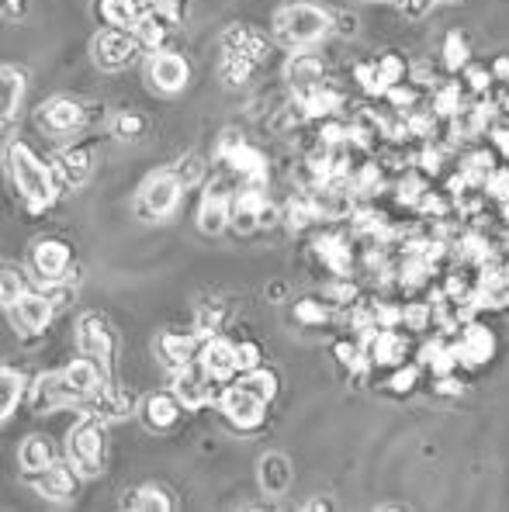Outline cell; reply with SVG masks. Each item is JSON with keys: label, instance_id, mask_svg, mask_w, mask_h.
<instances>
[{"label": "cell", "instance_id": "obj_33", "mask_svg": "<svg viewBox=\"0 0 509 512\" xmlns=\"http://www.w3.org/2000/svg\"><path fill=\"white\" fill-rule=\"evenodd\" d=\"M18 464L25 474H35V471L49 468V464H56V450H52V443L46 436H28L18 447Z\"/></svg>", "mask_w": 509, "mask_h": 512}, {"label": "cell", "instance_id": "obj_49", "mask_svg": "<svg viewBox=\"0 0 509 512\" xmlns=\"http://www.w3.org/2000/svg\"><path fill=\"white\" fill-rule=\"evenodd\" d=\"M416 381H419V367L416 364H399L392 371V378H388V391H392V395H409V391L416 388Z\"/></svg>", "mask_w": 509, "mask_h": 512}, {"label": "cell", "instance_id": "obj_60", "mask_svg": "<svg viewBox=\"0 0 509 512\" xmlns=\"http://www.w3.org/2000/svg\"><path fill=\"white\" fill-rule=\"evenodd\" d=\"M499 212H503V222L509 225V201H503V205H499Z\"/></svg>", "mask_w": 509, "mask_h": 512}, {"label": "cell", "instance_id": "obj_29", "mask_svg": "<svg viewBox=\"0 0 509 512\" xmlns=\"http://www.w3.org/2000/svg\"><path fill=\"white\" fill-rule=\"evenodd\" d=\"M295 101H298V108L305 111V118L309 122H326V118H336L340 115V108H343V94L336 90L333 84H319V87H312V90H305V94H295Z\"/></svg>", "mask_w": 509, "mask_h": 512}, {"label": "cell", "instance_id": "obj_24", "mask_svg": "<svg viewBox=\"0 0 509 512\" xmlns=\"http://www.w3.org/2000/svg\"><path fill=\"white\" fill-rule=\"evenodd\" d=\"M139 398L132 388H125V384H115L108 381L104 384V391L91 402V412H97V416L104 419V423H118V419H129L139 412Z\"/></svg>", "mask_w": 509, "mask_h": 512}, {"label": "cell", "instance_id": "obj_32", "mask_svg": "<svg viewBox=\"0 0 509 512\" xmlns=\"http://www.w3.org/2000/svg\"><path fill=\"white\" fill-rule=\"evenodd\" d=\"M146 0H97V11H101L104 25L115 28H136V21L146 14Z\"/></svg>", "mask_w": 509, "mask_h": 512}, {"label": "cell", "instance_id": "obj_11", "mask_svg": "<svg viewBox=\"0 0 509 512\" xmlns=\"http://www.w3.org/2000/svg\"><path fill=\"white\" fill-rule=\"evenodd\" d=\"M219 412L226 416V423L236 429H260L267 419V402H260L257 395H250V391L239 388V384H229L219 395Z\"/></svg>", "mask_w": 509, "mask_h": 512}, {"label": "cell", "instance_id": "obj_26", "mask_svg": "<svg viewBox=\"0 0 509 512\" xmlns=\"http://www.w3.org/2000/svg\"><path fill=\"white\" fill-rule=\"evenodd\" d=\"M454 353H458V360L464 367H482L492 360V353H496V336H492V329L485 326H464L458 343H454Z\"/></svg>", "mask_w": 509, "mask_h": 512}, {"label": "cell", "instance_id": "obj_12", "mask_svg": "<svg viewBox=\"0 0 509 512\" xmlns=\"http://www.w3.org/2000/svg\"><path fill=\"white\" fill-rule=\"evenodd\" d=\"M364 353H368V364L378 371H395L399 364H406L409 357V336L399 333V326L378 329V333L364 336Z\"/></svg>", "mask_w": 509, "mask_h": 512}, {"label": "cell", "instance_id": "obj_31", "mask_svg": "<svg viewBox=\"0 0 509 512\" xmlns=\"http://www.w3.org/2000/svg\"><path fill=\"white\" fill-rule=\"evenodd\" d=\"M0 115H4V135H11V125H14V115H18V104L25 97V73L14 70V66H4L0 70Z\"/></svg>", "mask_w": 509, "mask_h": 512}, {"label": "cell", "instance_id": "obj_48", "mask_svg": "<svg viewBox=\"0 0 509 512\" xmlns=\"http://www.w3.org/2000/svg\"><path fill=\"white\" fill-rule=\"evenodd\" d=\"M236 360H239V374H250L257 367H264V346L246 340V343H236Z\"/></svg>", "mask_w": 509, "mask_h": 512}, {"label": "cell", "instance_id": "obj_43", "mask_svg": "<svg viewBox=\"0 0 509 512\" xmlns=\"http://www.w3.org/2000/svg\"><path fill=\"white\" fill-rule=\"evenodd\" d=\"M253 73H257V66L246 63V59H236V56H222L219 63V77L226 87H243L253 80Z\"/></svg>", "mask_w": 509, "mask_h": 512}, {"label": "cell", "instance_id": "obj_16", "mask_svg": "<svg viewBox=\"0 0 509 512\" xmlns=\"http://www.w3.org/2000/svg\"><path fill=\"white\" fill-rule=\"evenodd\" d=\"M232 194L236 191H229L222 180H215L205 191L201 208H198V229L205 232V236H219V232H226L232 225Z\"/></svg>", "mask_w": 509, "mask_h": 512}, {"label": "cell", "instance_id": "obj_53", "mask_svg": "<svg viewBox=\"0 0 509 512\" xmlns=\"http://www.w3.org/2000/svg\"><path fill=\"white\" fill-rule=\"evenodd\" d=\"M489 142H492V149H496V156H503V160H509V125L489 128Z\"/></svg>", "mask_w": 509, "mask_h": 512}, {"label": "cell", "instance_id": "obj_1", "mask_svg": "<svg viewBox=\"0 0 509 512\" xmlns=\"http://www.w3.org/2000/svg\"><path fill=\"white\" fill-rule=\"evenodd\" d=\"M7 173H11L14 191L21 194V201H25V208L32 215L52 208V201L63 191L56 177V167L42 160L28 142H11V146H7Z\"/></svg>", "mask_w": 509, "mask_h": 512}, {"label": "cell", "instance_id": "obj_30", "mask_svg": "<svg viewBox=\"0 0 509 512\" xmlns=\"http://www.w3.org/2000/svg\"><path fill=\"white\" fill-rule=\"evenodd\" d=\"M260 488L267 495H288L291 481H295V471H291V461L284 454H267L260 457Z\"/></svg>", "mask_w": 509, "mask_h": 512}, {"label": "cell", "instance_id": "obj_45", "mask_svg": "<svg viewBox=\"0 0 509 512\" xmlns=\"http://www.w3.org/2000/svg\"><path fill=\"white\" fill-rule=\"evenodd\" d=\"M170 173L181 180V187L187 191V187L201 184V177H205V160H201L198 153H187V156H181V160L174 163V167H170Z\"/></svg>", "mask_w": 509, "mask_h": 512}, {"label": "cell", "instance_id": "obj_51", "mask_svg": "<svg viewBox=\"0 0 509 512\" xmlns=\"http://www.w3.org/2000/svg\"><path fill=\"white\" fill-rule=\"evenodd\" d=\"M333 35L354 39L357 35V14L354 11H333Z\"/></svg>", "mask_w": 509, "mask_h": 512}, {"label": "cell", "instance_id": "obj_55", "mask_svg": "<svg viewBox=\"0 0 509 512\" xmlns=\"http://www.w3.org/2000/svg\"><path fill=\"white\" fill-rule=\"evenodd\" d=\"M437 4H444V0H402V7H406L409 18H423V14H430Z\"/></svg>", "mask_w": 509, "mask_h": 512}, {"label": "cell", "instance_id": "obj_58", "mask_svg": "<svg viewBox=\"0 0 509 512\" xmlns=\"http://www.w3.org/2000/svg\"><path fill=\"white\" fill-rule=\"evenodd\" d=\"M149 7H181V0H146Z\"/></svg>", "mask_w": 509, "mask_h": 512}, {"label": "cell", "instance_id": "obj_52", "mask_svg": "<svg viewBox=\"0 0 509 512\" xmlns=\"http://www.w3.org/2000/svg\"><path fill=\"white\" fill-rule=\"evenodd\" d=\"M243 132H236V128H226V132H222L219 135V146H215V160H226V156L232 153V149H236V146H243Z\"/></svg>", "mask_w": 509, "mask_h": 512}, {"label": "cell", "instance_id": "obj_46", "mask_svg": "<svg viewBox=\"0 0 509 512\" xmlns=\"http://www.w3.org/2000/svg\"><path fill=\"white\" fill-rule=\"evenodd\" d=\"M461 77H464V90H468L471 97H489L492 84H496V77H492L489 66H471L468 63L461 70Z\"/></svg>", "mask_w": 509, "mask_h": 512}, {"label": "cell", "instance_id": "obj_41", "mask_svg": "<svg viewBox=\"0 0 509 512\" xmlns=\"http://www.w3.org/2000/svg\"><path fill=\"white\" fill-rule=\"evenodd\" d=\"M468 63H471L468 39H464L461 32H451V35L444 39V70H447V73H461Z\"/></svg>", "mask_w": 509, "mask_h": 512}, {"label": "cell", "instance_id": "obj_4", "mask_svg": "<svg viewBox=\"0 0 509 512\" xmlns=\"http://www.w3.org/2000/svg\"><path fill=\"white\" fill-rule=\"evenodd\" d=\"M139 52H142V45L132 28H115V25L101 28L91 42L94 63L108 73H118V70H125V66H132L139 59Z\"/></svg>", "mask_w": 509, "mask_h": 512}, {"label": "cell", "instance_id": "obj_35", "mask_svg": "<svg viewBox=\"0 0 509 512\" xmlns=\"http://www.w3.org/2000/svg\"><path fill=\"white\" fill-rule=\"evenodd\" d=\"M371 66H374V97H385L388 87L406 80V63H402V56H395V52H385V56L371 59Z\"/></svg>", "mask_w": 509, "mask_h": 512}, {"label": "cell", "instance_id": "obj_15", "mask_svg": "<svg viewBox=\"0 0 509 512\" xmlns=\"http://www.w3.org/2000/svg\"><path fill=\"white\" fill-rule=\"evenodd\" d=\"M70 405H80L77 391L70 388L63 371H49V374H39L32 384V412L39 416H49V412H59V409H70Z\"/></svg>", "mask_w": 509, "mask_h": 512}, {"label": "cell", "instance_id": "obj_9", "mask_svg": "<svg viewBox=\"0 0 509 512\" xmlns=\"http://www.w3.org/2000/svg\"><path fill=\"white\" fill-rule=\"evenodd\" d=\"M28 263H32L35 277H39L42 284H63V281H70L73 250L63 239H39V243L32 246Z\"/></svg>", "mask_w": 509, "mask_h": 512}, {"label": "cell", "instance_id": "obj_21", "mask_svg": "<svg viewBox=\"0 0 509 512\" xmlns=\"http://www.w3.org/2000/svg\"><path fill=\"white\" fill-rule=\"evenodd\" d=\"M284 80H288L295 94H305V90L326 84V63H323V56H319V52H312V49L291 52L288 66H284Z\"/></svg>", "mask_w": 509, "mask_h": 512}, {"label": "cell", "instance_id": "obj_17", "mask_svg": "<svg viewBox=\"0 0 509 512\" xmlns=\"http://www.w3.org/2000/svg\"><path fill=\"white\" fill-rule=\"evenodd\" d=\"M52 167H56L59 187H66V191L84 187L87 177H91V167H94L91 146H87V142H70V146H63L56 156H52Z\"/></svg>", "mask_w": 509, "mask_h": 512}, {"label": "cell", "instance_id": "obj_47", "mask_svg": "<svg viewBox=\"0 0 509 512\" xmlns=\"http://www.w3.org/2000/svg\"><path fill=\"white\" fill-rule=\"evenodd\" d=\"M111 132H115L122 142H136L146 135V118H142L139 111H122V115L111 122Z\"/></svg>", "mask_w": 509, "mask_h": 512}, {"label": "cell", "instance_id": "obj_23", "mask_svg": "<svg viewBox=\"0 0 509 512\" xmlns=\"http://www.w3.org/2000/svg\"><path fill=\"white\" fill-rule=\"evenodd\" d=\"M63 374H66V381H70V388L77 391L80 402H87V405H91L94 398L104 391V384L111 381L108 374H104V367L97 364V360L84 357V353H80V357L73 360V364H66Z\"/></svg>", "mask_w": 509, "mask_h": 512}, {"label": "cell", "instance_id": "obj_42", "mask_svg": "<svg viewBox=\"0 0 509 512\" xmlns=\"http://www.w3.org/2000/svg\"><path fill=\"white\" fill-rule=\"evenodd\" d=\"M32 291V284H28L25 270L18 267H4V274H0V298H4V308H11L14 301L21 295H28Z\"/></svg>", "mask_w": 509, "mask_h": 512}, {"label": "cell", "instance_id": "obj_7", "mask_svg": "<svg viewBox=\"0 0 509 512\" xmlns=\"http://www.w3.org/2000/svg\"><path fill=\"white\" fill-rule=\"evenodd\" d=\"M181 180L174 177L170 170L163 173H153V177L142 184L139 191V215L146 218H170L177 212V205H181Z\"/></svg>", "mask_w": 509, "mask_h": 512}, {"label": "cell", "instance_id": "obj_14", "mask_svg": "<svg viewBox=\"0 0 509 512\" xmlns=\"http://www.w3.org/2000/svg\"><path fill=\"white\" fill-rule=\"evenodd\" d=\"M28 485L42 495L46 502H70L80 488V471L73 468L70 461L66 464H49V468L35 471V474H25Z\"/></svg>", "mask_w": 509, "mask_h": 512}, {"label": "cell", "instance_id": "obj_18", "mask_svg": "<svg viewBox=\"0 0 509 512\" xmlns=\"http://www.w3.org/2000/svg\"><path fill=\"white\" fill-rule=\"evenodd\" d=\"M184 412L187 409L181 405V398H177L174 391H153V395H146L139 405L142 426L153 429V433H170V429L181 423Z\"/></svg>", "mask_w": 509, "mask_h": 512}, {"label": "cell", "instance_id": "obj_40", "mask_svg": "<svg viewBox=\"0 0 509 512\" xmlns=\"http://www.w3.org/2000/svg\"><path fill=\"white\" fill-rule=\"evenodd\" d=\"M333 353H336V360H340V367H347L350 374H361V371H368V353H364V340H340L333 346Z\"/></svg>", "mask_w": 509, "mask_h": 512}, {"label": "cell", "instance_id": "obj_13", "mask_svg": "<svg viewBox=\"0 0 509 512\" xmlns=\"http://www.w3.org/2000/svg\"><path fill=\"white\" fill-rule=\"evenodd\" d=\"M146 77L160 94H181L187 87V80H191V66H187V59L177 56V52L160 49V52H149Z\"/></svg>", "mask_w": 509, "mask_h": 512}, {"label": "cell", "instance_id": "obj_44", "mask_svg": "<svg viewBox=\"0 0 509 512\" xmlns=\"http://www.w3.org/2000/svg\"><path fill=\"white\" fill-rule=\"evenodd\" d=\"M329 301L326 298H302L295 301V319L302 322V326H323V322H329Z\"/></svg>", "mask_w": 509, "mask_h": 512}, {"label": "cell", "instance_id": "obj_3", "mask_svg": "<svg viewBox=\"0 0 509 512\" xmlns=\"http://www.w3.org/2000/svg\"><path fill=\"white\" fill-rule=\"evenodd\" d=\"M104 447H108V426L97 412L87 409L66 433V461L80 471V478H97L104 471Z\"/></svg>", "mask_w": 509, "mask_h": 512}, {"label": "cell", "instance_id": "obj_28", "mask_svg": "<svg viewBox=\"0 0 509 512\" xmlns=\"http://www.w3.org/2000/svg\"><path fill=\"white\" fill-rule=\"evenodd\" d=\"M267 205V194L264 187H236L232 194V229L236 232H257L260 229V212Z\"/></svg>", "mask_w": 509, "mask_h": 512}, {"label": "cell", "instance_id": "obj_22", "mask_svg": "<svg viewBox=\"0 0 509 512\" xmlns=\"http://www.w3.org/2000/svg\"><path fill=\"white\" fill-rule=\"evenodd\" d=\"M222 163H226V170L243 187H267V156L257 146H250V142L236 146Z\"/></svg>", "mask_w": 509, "mask_h": 512}, {"label": "cell", "instance_id": "obj_6", "mask_svg": "<svg viewBox=\"0 0 509 512\" xmlns=\"http://www.w3.org/2000/svg\"><path fill=\"white\" fill-rule=\"evenodd\" d=\"M35 122L42 125V132L56 135V139H66V135L91 125V104L73 101V97H49L39 108V115H35Z\"/></svg>", "mask_w": 509, "mask_h": 512}, {"label": "cell", "instance_id": "obj_10", "mask_svg": "<svg viewBox=\"0 0 509 512\" xmlns=\"http://www.w3.org/2000/svg\"><path fill=\"white\" fill-rule=\"evenodd\" d=\"M215 381L212 374L201 367V360H194V364L181 367V371H174V395L181 398V405L187 412H198L205 409L208 402H219V395H215Z\"/></svg>", "mask_w": 509, "mask_h": 512}, {"label": "cell", "instance_id": "obj_34", "mask_svg": "<svg viewBox=\"0 0 509 512\" xmlns=\"http://www.w3.org/2000/svg\"><path fill=\"white\" fill-rule=\"evenodd\" d=\"M25 388H28V378L21 371H14V367L0 371V419H4V423L14 416L18 402L25 398Z\"/></svg>", "mask_w": 509, "mask_h": 512}, {"label": "cell", "instance_id": "obj_54", "mask_svg": "<svg viewBox=\"0 0 509 512\" xmlns=\"http://www.w3.org/2000/svg\"><path fill=\"white\" fill-rule=\"evenodd\" d=\"M433 391H437V395H461L464 384L458 381V374H440V378L433 381Z\"/></svg>", "mask_w": 509, "mask_h": 512}, {"label": "cell", "instance_id": "obj_39", "mask_svg": "<svg viewBox=\"0 0 509 512\" xmlns=\"http://www.w3.org/2000/svg\"><path fill=\"white\" fill-rule=\"evenodd\" d=\"M236 384L250 391V395H257L260 402H267V405H271L274 395H278V374L267 371V367H257V371H250V374H239Z\"/></svg>", "mask_w": 509, "mask_h": 512}, {"label": "cell", "instance_id": "obj_25", "mask_svg": "<svg viewBox=\"0 0 509 512\" xmlns=\"http://www.w3.org/2000/svg\"><path fill=\"white\" fill-rule=\"evenodd\" d=\"M312 253H316V260L323 263L333 277H350V270H354V246H350V239L340 236V232L319 236L316 243H312Z\"/></svg>", "mask_w": 509, "mask_h": 512}, {"label": "cell", "instance_id": "obj_19", "mask_svg": "<svg viewBox=\"0 0 509 512\" xmlns=\"http://www.w3.org/2000/svg\"><path fill=\"white\" fill-rule=\"evenodd\" d=\"M222 56H236L246 59L253 66H264L267 56H271V42L250 25H232L222 32Z\"/></svg>", "mask_w": 509, "mask_h": 512}, {"label": "cell", "instance_id": "obj_27", "mask_svg": "<svg viewBox=\"0 0 509 512\" xmlns=\"http://www.w3.org/2000/svg\"><path fill=\"white\" fill-rule=\"evenodd\" d=\"M201 367L212 374L219 384L232 381L239 374V360H236V343L222 340V336H208L205 346H201Z\"/></svg>", "mask_w": 509, "mask_h": 512}, {"label": "cell", "instance_id": "obj_8", "mask_svg": "<svg viewBox=\"0 0 509 512\" xmlns=\"http://www.w3.org/2000/svg\"><path fill=\"white\" fill-rule=\"evenodd\" d=\"M56 298L49 295V288H32L28 295H21L18 301H14L11 308H7V315H11L14 329L18 333H46V326L52 322V315H56Z\"/></svg>", "mask_w": 509, "mask_h": 512}, {"label": "cell", "instance_id": "obj_59", "mask_svg": "<svg viewBox=\"0 0 509 512\" xmlns=\"http://www.w3.org/2000/svg\"><path fill=\"white\" fill-rule=\"evenodd\" d=\"M305 509H333L326 499H312V502H305Z\"/></svg>", "mask_w": 509, "mask_h": 512}, {"label": "cell", "instance_id": "obj_57", "mask_svg": "<svg viewBox=\"0 0 509 512\" xmlns=\"http://www.w3.org/2000/svg\"><path fill=\"white\" fill-rule=\"evenodd\" d=\"M21 4H25V0H4V11L7 14H21Z\"/></svg>", "mask_w": 509, "mask_h": 512}, {"label": "cell", "instance_id": "obj_38", "mask_svg": "<svg viewBox=\"0 0 509 512\" xmlns=\"http://www.w3.org/2000/svg\"><path fill=\"white\" fill-rule=\"evenodd\" d=\"M226 322H229V308L222 301H205L198 308V315H194V333H201L208 340V336H219L226 329Z\"/></svg>", "mask_w": 509, "mask_h": 512}, {"label": "cell", "instance_id": "obj_50", "mask_svg": "<svg viewBox=\"0 0 509 512\" xmlns=\"http://www.w3.org/2000/svg\"><path fill=\"white\" fill-rule=\"evenodd\" d=\"M485 198H492V201H509V167H496L489 173V180H485Z\"/></svg>", "mask_w": 509, "mask_h": 512}, {"label": "cell", "instance_id": "obj_20", "mask_svg": "<svg viewBox=\"0 0 509 512\" xmlns=\"http://www.w3.org/2000/svg\"><path fill=\"white\" fill-rule=\"evenodd\" d=\"M201 346H205L201 333H174V329H167V333L156 336V353H160V360L170 371H181V367L194 364L201 357Z\"/></svg>", "mask_w": 509, "mask_h": 512}, {"label": "cell", "instance_id": "obj_5", "mask_svg": "<svg viewBox=\"0 0 509 512\" xmlns=\"http://www.w3.org/2000/svg\"><path fill=\"white\" fill-rule=\"evenodd\" d=\"M77 350L84 357L97 360L104 367V374L111 378V367H115V353H118V340L111 322L104 319L101 312H87L77 319Z\"/></svg>", "mask_w": 509, "mask_h": 512}, {"label": "cell", "instance_id": "obj_37", "mask_svg": "<svg viewBox=\"0 0 509 512\" xmlns=\"http://www.w3.org/2000/svg\"><path fill=\"white\" fill-rule=\"evenodd\" d=\"M464 94H468V90H464L461 80H447V84L433 87V97H430L433 115L447 118V122H451V118L464 108Z\"/></svg>", "mask_w": 509, "mask_h": 512}, {"label": "cell", "instance_id": "obj_56", "mask_svg": "<svg viewBox=\"0 0 509 512\" xmlns=\"http://www.w3.org/2000/svg\"><path fill=\"white\" fill-rule=\"evenodd\" d=\"M496 80H509V56H496V63L489 66Z\"/></svg>", "mask_w": 509, "mask_h": 512}, {"label": "cell", "instance_id": "obj_36", "mask_svg": "<svg viewBox=\"0 0 509 512\" xmlns=\"http://www.w3.org/2000/svg\"><path fill=\"white\" fill-rule=\"evenodd\" d=\"M122 506L132 509V512H170V509H174V502H170V495L163 492V488L142 485V488H132V492H125Z\"/></svg>", "mask_w": 509, "mask_h": 512}, {"label": "cell", "instance_id": "obj_2", "mask_svg": "<svg viewBox=\"0 0 509 512\" xmlns=\"http://www.w3.org/2000/svg\"><path fill=\"white\" fill-rule=\"evenodd\" d=\"M333 35V11L319 4H309V0H295V4H284L278 14H274V39H278L284 49L298 52V49H312Z\"/></svg>", "mask_w": 509, "mask_h": 512}]
</instances>
